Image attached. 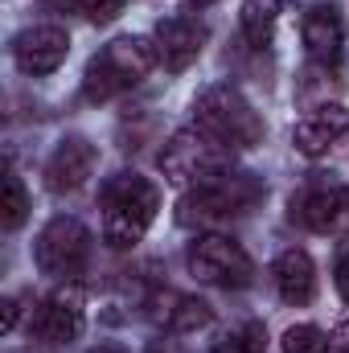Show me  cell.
Segmentation results:
<instances>
[{
  "label": "cell",
  "instance_id": "cell-1",
  "mask_svg": "<svg viewBox=\"0 0 349 353\" xmlns=\"http://www.w3.org/2000/svg\"><path fill=\"white\" fill-rule=\"evenodd\" d=\"M161 189L140 173H119L103 185V243L111 251H132L157 222Z\"/></svg>",
  "mask_w": 349,
  "mask_h": 353
},
{
  "label": "cell",
  "instance_id": "cell-2",
  "mask_svg": "<svg viewBox=\"0 0 349 353\" xmlns=\"http://www.w3.org/2000/svg\"><path fill=\"white\" fill-rule=\"evenodd\" d=\"M193 128L201 136H210L214 144H222L226 152L255 148L263 140L259 111L251 107V99L243 90L230 87V83H218V87L197 94V103H193Z\"/></svg>",
  "mask_w": 349,
  "mask_h": 353
},
{
  "label": "cell",
  "instance_id": "cell-3",
  "mask_svg": "<svg viewBox=\"0 0 349 353\" xmlns=\"http://www.w3.org/2000/svg\"><path fill=\"white\" fill-rule=\"evenodd\" d=\"M267 185L255 173H218L201 185H193L185 197H181V222L185 226H218V222H230V218H243L251 214L263 201Z\"/></svg>",
  "mask_w": 349,
  "mask_h": 353
},
{
  "label": "cell",
  "instance_id": "cell-4",
  "mask_svg": "<svg viewBox=\"0 0 349 353\" xmlns=\"http://www.w3.org/2000/svg\"><path fill=\"white\" fill-rule=\"evenodd\" d=\"M157 66V46L144 37H115L111 46H103L90 58L87 74H83V94L90 103H107L123 90H132L148 70Z\"/></svg>",
  "mask_w": 349,
  "mask_h": 353
},
{
  "label": "cell",
  "instance_id": "cell-5",
  "mask_svg": "<svg viewBox=\"0 0 349 353\" xmlns=\"http://www.w3.org/2000/svg\"><path fill=\"white\" fill-rule=\"evenodd\" d=\"M90 251H94V239L79 218H54L46 222V230L37 234V247H33V259L37 271L50 275V279H62V283H74L83 271L90 267Z\"/></svg>",
  "mask_w": 349,
  "mask_h": 353
},
{
  "label": "cell",
  "instance_id": "cell-6",
  "mask_svg": "<svg viewBox=\"0 0 349 353\" xmlns=\"http://www.w3.org/2000/svg\"><path fill=\"white\" fill-rule=\"evenodd\" d=\"M161 169H165V181L177 185V189H193L210 176L226 173L230 169V152L222 144H214L210 136H201L197 128L189 132H177L173 140L165 144L161 152Z\"/></svg>",
  "mask_w": 349,
  "mask_h": 353
},
{
  "label": "cell",
  "instance_id": "cell-7",
  "mask_svg": "<svg viewBox=\"0 0 349 353\" xmlns=\"http://www.w3.org/2000/svg\"><path fill=\"white\" fill-rule=\"evenodd\" d=\"M185 263L201 283H214V288H247L255 279V263L243 251V243H235L230 234H218V230L197 234L189 243Z\"/></svg>",
  "mask_w": 349,
  "mask_h": 353
},
{
  "label": "cell",
  "instance_id": "cell-8",
  "mask_svg": "<svg viewBox=\"0 0 349 353\" xmlns=\"http://www.w3.org/2000/svg\"><path fill=\"white\" fill-rule=\"evenodd\" d=\"M349 218V189L337 176H308L300 193H292V222L312 234H329Z\"/></svg>",
  "mask_w": 349,
  "mask_h": 353
},
{
  "label": "cell",
  "instance_id": "cell-9",
  "mask_svg": "<svg viewBox=\"0 0 349 353\" xmlns=\"http://www.w3.org/2000/svg\"><path fill=\"white\" fill-rule=\"evenodd\" d=\"M66 54H70V33L62 25H29L12 37V62L29 79L54 74L66 62Z\"/></svg>",
  "mask_w": 349,
  "mask_h": 353
},
{
  "label": "cell",
  "instance_id": "cell-10",
  "mask_svg": "<svg viewBox=\"0 0 349 353\" xmlns=\"http://www.w3.org/2000/svg\"><path fill=\"white\" fill-rule=\"evenodd\" d=\"M83 329H87V312H83V292L74 283L46 296L33 312V333L46 345H70V341L83 337Z\"/></svg>",
  "mask_w": 349,
  "mask_h": 353
},
{
  "label": "cell",
  "instance_id": "cell-11",
  "mask_svg": "<svg viewBox=\"0 0 349 353\" xmlns=\"http://www.w3.org/2000/svg\"><path fill=\"white\" fill-rule=\"evenodd\" d=\"M300 37H304V50H308V58L317 66H325V70L341 66V58H346V21H341L337 4H312V8H304Z\"/></svg>",
  "mask_w": 349,
  "mask_h": 353
},
{
  "label": "cell",
  "instance_id": "cell-12",
  "mask_svg": "<svg viewBox=\"0 0 349 353\" xmlns=\"http://www.w3.org/2000/svg\"><path fill=\"white\" fill-rule=\"evenodd\" d=\"M152 46H157V62H161L165 70L181 74V70H189V66L197 62V54L206 50V25H197V21H189V17H169V21L157 25Z\"/></svg>",
  "mask_w": 349,
  "mask_h": 353
},
{
  "label": "cell",
  "instance_id": "cell-13",
  "mask_svg": "<svg viewBox=\"0 0 349 353\" xmlns=\"http://www.w3.org/2000/svg\"><path fill=\"white\" fill-rule=\"evenodd\" d=\"M94 144L83 140V136H66L54 152H50V161H46V185L54 189V193H74V189H83L94 173Z\"/></svg>",
  "mask_w": 349,
  "mask_h": 353
},
{
  "label": "cell",
  "instance_id": "cell-14",
  "mask_svg": "<svg viewBox=\"0 0 349 353\" xmlns=\"http://www.w3.org/2000/svg\"><path fill=\"white\" fill-rule=\"evenodd\" d=\"M346 132H349V107H341V103H325V107H317L312 115H304V119L296 123L292 144H296L300 157L317 161V157H325Z\"/></svg>",
  "mask_w": 349,
  "mask_h": 353
},
{
  "label": "cell",
  "instance_id": "cell-15",
  "mask_svg": "<svg viewBox=\"0 0 349 353\" xmlns=\"http://www.w3.org/2000/svg\"><path fill=\"white\" fill-rule=\"evenodd\" d=\"M271 283H275L283 304H296V308L312 304V296H317V263H312V255L304 247L279 251V259L271 263Z\"/></svg>",
  "mask_w": 349,
  "mask_h": 353
},
{
  "label": "cell",
  "instance_id": "cell-16",
  "mask_svg": "<svg viewBox=\"0 0 349 353\" xmlns=\"http://www.w3.org/2000/svg\"><path fill=\"white\" fill-rule=\"evenodd\" d=\"M275 21H279V0H247L243 12H239L243 41L251 50H267L271 46V33H275Z\"/></svg>",
  "mask_w": 349,
  "mask_h": 353
},
{
  "label": "cell",
  "instance_id": "cell-17",
  "mask_svg": "<svg viewBox=\"0 0 349 353\" xmlns=\"http://www.w3.org/2000/svg\"><path fill=\"white\" fill-rule=\"evenodd\" d=\"M157 321L165 329H173V333H197V329H206L214 321V308L206 300H197V296H169V308H161Z\"/></svg>",
  "mask_w": 349,
  "mask_h": 353
},
{
  "label": "cell",
  "instance_id": "cell-18",
  "mask_svg": "<svg viewBox=\"0 0 349 353\" xmlns=\"http://www.w3.org/2000/svg\"><path fill=\"white\" fill-rule=\"evenodd\" d=\"M210 353H267V329L259 321H243V325L226 329Z\"/></svg>",
  "mask_w": 349,
  "mask_h": 353
},
{
  "label": "cell",
  "instance_id": "cell-19",
  "mask_svg": "<svg viewBox=\"0 0 349 353\" xmlns=\"http://www.w3.org/2000/svg\"><path fill=\"white\" fill-rule=\"evenodd\" d=\"M25 218H29V193H25L21 176L8 169L4 173V201H0V226L4 230H17Z\"/></svg>",
  "mask_w": 349,
  "mask_h": 353
},
{
  "label": "cell",
  "instance_id": "cell-20",
  "mask_svg": "<svg viewBox=\"0 0 349 353\" xmlns=\"http://www.w3.org/2000/svg\"><path fill=\"white\" fill-rule=\"evenodd\" d=\"M329 350H333V341L317 325H292L283 333V353H329Z\"/></svg>",
  "mask_w": 349,
  "mask_h": 353
},
{
  "label": "cell",
  "instance_id": "cell-21",
  "mask_svg": "<svg viewBox=\"0 0 349 353\" xmlns=\"http://www.w3.org/2000/svg\"><path fill=\"white\" fill-rule=\"evenodd\" d=\"M46 4H54V8H62V12H83L94 25H107V21H115V17L123 12L128 0H46Z\"/></svg>",
  "mask_w": 349,
  "mask_h": 353
},
{
  "label": "cell",
  "instance_id": "cell-22",
  "mask_svg": "<svg viewBox=\"0 0 349 353\" xmlns=\"http://www.w3.org/2000/svg\"><path fill=\"white\" fill-rule=\"evenodd\" d=\"M333 283H337V292L349 300V251H341L337 263H333Z\"/></svg>",
  "mask_w": 349,
  "mask_h": 353
},
{
  "label": "cell",
  "instance_id": "cell-23",
  "mask_svg": "<svg viewBox=\"0 0 349 353\" xmlns=\"http://www.w3.org/2000/svg\"><path fill=\"white\" fill-rule=\"evenodd\" d=\"M0 329H4V333H12V329H17V300H12V296L0 304Z\"/></svg>",
  "mask_w": 349,
  "mask_h": 353
},
{
  "label": "cell",
  "instance_id": "cell-24",
  "mask_svg": "<svg viewBox=\"0 0 349 353\" xmlns=\"http://www.w3.org/2000/svg\"><path fill=\"white\" fill-rule=\"evenodd\" d=\"M333 345H337V353H349V325L337 333V341H333Z\"/></svg>",
  "mask_w": 349,
  "mask_h": 353
},
{
  "label": "cell",
  "instance_id": "cell-25",
  "mask_svg": "<svg viewBox=\"0 0 349 353\" xmlns=\"http://www.w3.org/2000/svg\"><path fill=\"white\" fill-rule=\"evenodd\" d=\"M90 353H128L123 345H99V350H90Z\"/></svg>",
  "mask_w": 349,
  "mask_h": 353
},
{
  "label": "cell",
  "instance_id": "cell-26",
  "mask_svg": "<svg viewBox=\"0 0 349 353\" xmlns=\"http://www.w3.org/2000/svg\"><path fill=\"white\" fill-rule=\"evenodd\" d=\"M189 4H197V8H206V4H214V0H189Z\"/></svg>",
  "mask_w": 349,
  "mask_h": 353
}]
</instances>
